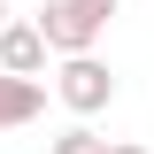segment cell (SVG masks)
<instances>
[{"label":"cell","mask_w":154,"mask_h":154,"mask_svg":"<svg viewBox=\"0 0 154 154\" xmlns=\"http://www.w3.org/2000/svg\"><path fill=\"white\" fill-rule=\"evenodd\" d=\"M108 154H146V146H139V139H108Z\"/></svg>","instance_id":"obj_6"},{"label":"cell","mask_w":154,"mask_h":154,"mask_svg":"<svg viewBox=\"0 0 154 154\" xmlns=\"http://www.w3.org/2000/svg\"><path fill=\"white\" fill-rule=\"evenodd\" d=\"M46 54H54V46H46V31H38V23H8V31H0V69L38 77V69H46Z\"/></svg>","instance_id":"obj_4"},{"label":"cell","mask_w":154,"mask_h":154,"mask_svg":"<svg viewBox=\"0 0 154 154\" xmlns=\"http://www.w3.org/2000/svg\"><path fill=\"white\" fill-rule=\"evenodd\" d=\"M54 154H108V139H100V131H85V123H69V131L54 139Z\"/></svg>","instance_id":"obj_5"},{"label":"cell","mask_w":154,"mask_h":154,"mask_svg":"<svg viewBox=\"0 0 154 154\" xmlns=\"http://www.w3.org/2000/svg\"><path fill=\"white\" fill-rule=\"evenodd\" d=\"M54 100H62L69 116H100V108L116 100V69H108L100 54H62V69H54Z\"/></svg>","instance_id":"obj_2"},{"label":"cell","mask_w":154,"mask_h":154,"mask_svg":"<svg viewBox=\"0 0 154 154\" xmlns=\"http://www.w3.org/2000/svg\"><path fill=\"white\" fill-rule=\"evenodd\" d=\"M38 108H46V77H16V69H0V131L38 123Z\"/></svg>","instance_id":"obj_3"},{"label":"cell","mask_w":154,"mask_h":154,"mask_svg":"<svg viewBox=\"0 0 154 154\" xmlns=\"http://www.w3.org/2000/svg\"><path fill=\"white\" fill-rule=\"evenodd\" d=\"M116 8H123V0H46V8H38V31H46L54 54H93Z\"/></svg>","instance_id":"obj_1"},{"label":"cell","mask_w":154,"mask_h":154,"mask_svg":"<svg viewBox=\"0 0 154 154\" xmlns=\"http://www.w3.org/2000/svg\"><path fill=\"white\" fill-rule=\"evenodd\" d=\"M0 31H8V0H0Z\"/></svg>","instance_id":"obj_7"}]
</instances>
